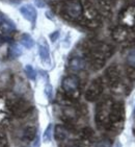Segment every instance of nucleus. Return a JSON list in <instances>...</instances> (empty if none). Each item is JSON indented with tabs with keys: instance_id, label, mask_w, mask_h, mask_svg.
<instances>
[{
	"instance_id": "nucleus-32",
	"label": "nucleus",
	"mask_w": 135,
	"mask_h": 147,
	"mask_svg": "<svg viewBox=\"0 0 135 147\" xmlns=\"http://www.w3.org/2000/svg\"><path fill=\"white\" fill-rule=\"evenodd\" d=\"M3 22H4V18H3L2 15L0 14V24H2Z\"/></svg>"
},
{
	"instance_id": "nucleus-7",
	"label": "nucleus",
	"mask_w": 135,
	"mask_h": 147,
	"mask_svg": "<svg viewBox=\"0 0 135 147\" xmlns=\"http://www.w3.org/2000/svg\"><path fill=\"white\" fill-rule=\"evenodd\" d=\"M132 34L130 32L129 28L126 26L120 25L116 26L112 30V39L116 42H126L131 40Z\"/></svg>"
},
{
	"instance_id": "nucleus-17",
	"label": "nucleus",
	"mask_w": 135,
	"mask_h": 147,
	"mask_svg": "<svg viewBox=\"0 0 135 147\" xmlns=\"http://www.w3.org/2000/svg\"><path fill=\"white\" fill-rule=\"evenodd\" d=\"M90 66L94 70H100L103 68V66L105 65V61L106 59L103 57H96V55H90Z\"/></svg>"
},
{
	"instance_id": "nucleus-9",
	"label": "nucleus",
	"mask_w": 135,
	"mask_h": 147,
	"mask_svg": "<svg viewBox=\"0 0 135 147\" xmlns=\"http://www.w3.org/2000/svg\"><path fill=\"white\" fill-rule=\"evenodd\" d=\"M105 76H106L107 80L109 82V85H114L116 82L122 80V75H121V70L118 68V65H111L105 71Z\"/></svg>"
},
{
	"instance_id": "nucleus-31",
	"label": "nucleus",
	"mask_w": 135,
	"mask_h": 147,
	"mask_svg": "<svg viewBox=\"0 0 135 147\" xmlns=\"http://www.w3.org/2000/svg\"><path fill=\"white\" fill-rule=\"evenodd\" d=\"M35 3H37V6H39V7H44L45 6V3L43 2L42 0H35Z\"/></svg>"
},
{
	"instance_id": "nucleus-27",
	"label": "nucleus",
	"mask_w": 135,
	"mask_h": 147,
	"mask_svg": "<svg viewBox=\"0 0 135 147\" xmlns=\"http://www.w3.org/2000/svg\"><path fill=\"white\" fill-rule=\"evenodd\" d=\"M95 147H111V143L108 140H103V141H100L99 143H97Z\"/></svg>"
},
{
	"instance_id": "nucleus-25",
	"label": "nucleus",
	"mask_w": 135,
	"mask_h": 147,
	"mask_svg": "<svg viewBox=\"0 0 135 147\" xmlns=\"http://www.w3.org/2000/svg\"><path fill=\"white\" fill-rule=\"evenodd\" d=\"M127 63L129 66H133L135 67V49H131L129 51V53L127 54Z\"/></svg>"
},
{
	"instance_id": "nucleus-12",
	"label": "nucleus",
	"mask_w": 135,
	"mask_h": 147,
	"mask_svg": "<svg viewBox=\"0 0 135 147\" xmlns=\"http://www.w3.org/2000/svg\"><path fill=\"white\" fill-rule=\"evenodd\" d=\"M19 11L26 20L30 21L32 24L35 23V20H37V11H35V9L31 4H24V5H22L20 7Z\"/></svg>"
},
{
	"instance_id": "nucleus-28",
	"label": "nucleus",
	"mask_w": 135,
	"mask_h": 147,
	"mask_svg": "<svg viewBox=\"0 0 135 147\" xmlns=\"http://www.w3.org/2000/svg\"><path fill=\"white\" fill-rule=\"evenodd\" d=\"M0 147H9V141H7V139L5 137L0 138Z\"/></svg>"
},
{
	"instance_id": "nucleus-6",
	"label": "nucleus",
	"mask_w": 135,
	"mask_h": 147,
	"mask_svg": "<svg viewBox=\"0 0 135 147\" xmlns=\"http://www.w3.org/2000/svg\"><path fill=\"white\" fill-rule=\"evenodd\" d=\"M120 22L126 27H134L135 26V5L128 6L123 9L120 15Z\"/></svg>"
},
{
	"instance_id": "nucleus-18",
	"label": "nucleus",
	"mask_w": 135,
	"mask_h": 147,
	"mask_svg": "<svg viewBox=\"0 0 135 147\" xmlns=\"http://www.w3.org/2000/svg\"><path fill=\"white\" fill-rule=\"evenodd\" d=\"M20 43H21L25 48H28V49L31 48V47H33V45H34L33 39L27 34H24L21 36V38H20Z\"/></svg>"
},
{
	"instance_id": "nucleus-15",
	"label": "nucleus",
	"mask_w": 135,
	"mask_h": 147,
	"mask_svg": "<svg viewBox=\"0 0 135 147\" xmlns=\"http://www.w3.org/2000/svg\"><path fill=\"white\" fill-rule=\"evenodd\" d=\"M37 136V127L34 125H27L23 129L22 138L26 141H32Z\"/></svg>"
},
{
	"instance_id": "nucleus-11",
	"label": "nucleus",
	"mask_w": 135,
	"mask_h": 147,
	"mask_svg": "<svg viewBox=\"0 0 135 147\" xmlns=\"http://www.w3.org/2000/svg\"><path fill=\"white\" fill-rule=\"evenodd\" d=\"M39 53L44 64H50V51H49V45L46 42L44 38L39 40Z\"/></svg>"
},
{
	"instance_id": "nucleus-8",
	"label": "nucleus",
	"mask_w": 135,
	"mask_h": 147,
	"mask_svg": "<svg viewBox=\"0 0 135 147\" xmlns=\"http://www.w3.org/2000/svg\"><path fill=\"white\" fill-rule=\"evenodd\" d=\"M30 110H31L30 105L27 101H25L24 99H19L11 107L13 113L17 117H24L25 115H27L29 113Z\"/></svg>"
},
{
	"instance_id": "nucleus-5",
	"label": "nucleus",
	"mask_w": 135,
	"mask_h": 147,
	"mask_svg": "<svg viewBox=\"0 0 135 147\" xmlns=\"http://www.w3.org/2000/svg\"><path fill=\"white\" fill-rule=\"evenodd\" d=\"M103 89L104 87H103V82H102L101 78L94 79L85 91V99L87 101H96L103 93Z\"/></svg>"
},
{
	"instance_id": "nucleus-29",
	"label": "nucleus",
	"mask_w": 135,
	"mask_h": 147,
	"mask_svg": "<svg viewBox=\"0 0 135 147\" xmlns=\"http://www.w3.org/2000/svg\"><path fill=\"white\" fill-rule=\"evenodd\" d=\"M58 37H59V31L58 30L54 31L53 34H50V39H51V41H52V42H55V41L58 39Z\"/></svg>"
},
{
	"instance_id": "nucleus-30",
	"label": "nucleus",
	"mask_w": 135,
	"mask_h": 147,
	"mask_svg": "<svg viewBox=\"0 0 135 147\" xmlns=\"http://www.w3.org/2000/svg\"><path fill=\"white\" fill-rule=\"evenodd\" d=\"M35 142H34V144H33V147H39V136H35Z\"/></svg>"
},
{
	"instance_id": "nucleus-20",
	"label": "nucleus",
	"mask_w": 135,
	"mask_h": 147,
	"mask_svg": "<svg viewBox=\"0 0 135 147\" xmlns=\"http://www.w3.org/2000/svg\"><path fill=\"white\" fill-rule=\"evenodd\" d=\"M80 140H92L94 137V130L90 127H83L79 133Z\"/></svg>"
},
{
	"instance_id": "nucleus-2",
	"label": "nucleus",
	"mask_w": 135,
	"mask_h": 147,
	"mask_svg": "<svg viewBox=\"0 0 135 147\" xmlns=\"http://www.w3.org/2000/svg\"><path fill=\"white\" fill-rule=\"evenodd\" d=\"M62 91L71 99H77L80 96V79L76 75H68L62 79Z\"/></svg>"
},
{
	"instance_id": "nucleus-16",
	"label": "nucleus",
	"mask_w": 135,
	"mask_h": 147,
	"mask_svg": "<svg viewBox=\"0 0 135 147\" xmlns=\"http://www.w3.org/2000/svg\"><path fill=\"white\" fill-rule=\"evenodd\" d=\"M56 101L58 102L59 105H61L62 107H70L73 105L74 100L71 99L70 97L68 96L67 94L62 91V92H58L56 95Z\"/></svg>"
},
{
	"instance_id": "nucleus-1",
	"label": "nucleus",
	"mask_w": 135,
	"mask_h": 147,
	"mask_svg": "<svg viewBox=\"0 0 135 147\" xmlns=\"http://www.w3.org/2000/svg\"><path fill=\"white\" fill-rule=\"evenodd\" d=\"M125 120V108L122 102H113L109 117H108V126L106 129L111 131H118L123 128Z\"/></svg>"
},
{
	"instance_id": "nucleus-19",
	"label": "nucleus",
	"mask_w": 135,
	"mask_h": 147,
	"mask_svg": "<svg viewBox=\"0 0 135 147\" xmlns=\"http://www.w3.org/2000/svg\"><path fill=\"white\" fill-rule=\"evenodd\" d=\"M13 29H14V25H11L9 23L3 22L2 24H0V34L4 38L9 37L11 34Z\"/></svg>"
},
{
	"instance_id": "nucleus-34",
	"label": "nucleus",
	"mask_w": 135,
	"mask_h": 147,
	"mask_svg": "<svg viewBox=\"0 0 135 147\" xmlns=\"http://www.w3.org/2000/svg\"><path fill=\"white\" fill-rule=\"evenodd\" d=\"M69 147H79V146H69Z\"/></svg>"
},
{
	"instance_id": "nucleus-10",
	"label": "nucleus",
	"mask_w": 135,
	"mask_h": 147,
	"mask_svg": "<svg viewBox=\"0 0 135 147\" xmlns=\"http://www.w3.org/2000/svg\"><path fill=\"white\" fill-rule=\"evenodd\" d=\"M61 118L65 123H73L78 118V111L72 105L70 107H63L61 110Z\"/></svg>"
},
{
	"instance_id": "nucleus-14",
	"label": "nucleus",
	"mask_w": 135,
	"mask_h": 147,
	"mask_svg": "<svg viewBox=\"0 0 135 147\" xmlns=\"http://www.w3.org/2000/svg\"><path fill=\"white\" fill-rule=\"evenodd\" d=\"M69 136V129L65 127V125L57 124L54 128V138L58 142L65 141Z\"/></svg>"
},
{
	"instance_id": "nucleus-13",
	"label": "nucleus",
	"mask_w": 135,
	"mask_h": 147,
	"mask_svg": "<svg viewBox=\"0 0 135 147\" xmlns=\"http://www.w3.org/2000/svg\"><path fill=\"white\" fill-rule=\"evenodd\" d=\"M85 67H86V62L84 59L80 57H73L69 63V68L73 72H80V71L84 70Z\"/></svg>"
},
{
	"instance_id": "nucleus-4",
	"label": "nucleus",
	"mask_w": 135,
	"mask_h": 147,
	"mask_svg": "<svg viewBox=\"0 0 135 147\" xmlns=\"http://www.w3.org/2000/svg\"><path fill=\"white\" fill-rule=\"evenodd\" d=\"M65 15L71 19H79L83 15V5L78 0H70L67 1L63 5Z\"/></svg>"
},
{
	"instance_id": "nucleus-24",
	"label": "nucleus",
	"mask_w": 135,
	"mask_h": 147,
	"mask_svg": "<svg viewBox=\"0 0 135 147\" xmlns=\"http://www.w3.org/2000/svg\"><path fill=\"white\" fill-rule=\"evenodd\" d=\"M25 73L27 74L28 78L31 79V80H34L35 77H37V72H35V70H34L33 67H32L31 65L25 66Z\"/></svg>"
},
{
	"instance_id": "nucleus-22",
	"label": "nucleus",
	"mask_w": 135,
	"mask_h": 147,
	"mask_svg": "<svg viewBox=\"0 0 135 147\" xmlns=\"http://www.w3.org/2000/svg\"><path fill=\"white\" fill-rule=\"evenodd\" d=\"M125 74H126V76L128 77L130 80L134 82L135 80V67L128 65L126 67V69H125Z\"/></svg>"
},
{
	"instance_id": "nucleus-35",
	"label": "nucleus",
	"mask_w": 135,
	"mask_h": 147,
	"mask_svg": "<svg viewBox=\"0 0 135 147\" xmlns=\"http://www.w3.org/2000/svg\"><path fill=\"white\" fill-rule=\"evenodd\" d=\"M134 114H135V110H134Z\"/></svg>"
},
{
	"instance_id": "nucleus-23",
	"label": "nucleus",
	"mask_w": 135,
	"mask_h": 147,
	"mask_svg": "<svg viewBox=\"0 0 135 147\" xmlns=\"http://www.w3.org/2000/svg\"><path fill=\"white\" fill-rule=\"evenodd\" d=\"M52 129H53V125L52 123H49V125L46 128L45 133H44V136H43V139L45 142H50L51 139H52Z\"/></svg>"
},
{
	"instance_id": "nucleus-3",
	"label": "nucleus",
	"mask_w": 135,
	"mask_h": 147,
	"mask_svg": "<svg viewBox=\"0 0 135 147\" xmlns=\"http://www.w3.org/2000/svg\"><path fill=\"white\" fill-rule=\"evenodd\" d=\"M112 105H113L112 100L109 98H107V99H104V100H102V101L97 105L95 120H96L97 124H98L99 126L107 128V126H108V117H109V113H110V110H111Z\"/></svg>"
},
{
	"instance_id": "nucleus-26",
	"label": "nucleus",
	"mask_w": 135,
	"mask_h": 147,
	"mask_svg": "<svg viewBox=\"0 0 135 147\" xmlns=\"http://www.w3.org/2000/svg\"><path fill=\"white\" fill-rule=\"evenodd\" d=\"M52 93H53V88H52V86H51L50 84H47L45 87V94L49 100L52 99Z\"/></svg>"
},
{
	"instance_id": "nucleus-33",
	"label": "nucleus",
	"mask_w": 135,
	"mask_h": 147,
	"mask_svg": "<svg viewBox=\"0 0 135 147\" xmlns=\"http://www.w3.org/2000/svg\"><path fill=\"white\" fill-rule=\"evenodd\" d=\"M114 147H122V144L120 143V142H116V146H114Z\"/></svg>"
},
{
	"instance_id": "nucleus-21",
	"label": "nucleus",
	"mask_w": 135,
	"mask_h": 147,
	"mask_svg": "<svg viewBox=\"0 0 135 147\" xmlns=\"http://www.w3.org/2000/svg\"><path fill=\"white\" fill-rule=\"evenodd\" d=\"M22 54V50L20 48V46L17 44H14L9 47V55L11 57H18Z\"/></svg>"
}]
</instances>
